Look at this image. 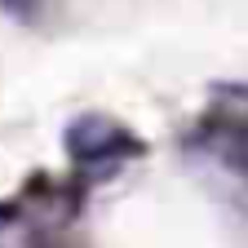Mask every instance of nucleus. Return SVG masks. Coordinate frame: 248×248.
<instances>
[{
    "instance_id": "nucleus-2",
    "label": "nucleus",
    "mask_w": 248,
    "mask_h": 248,
    "mask_svg": "<svg viewBox=\"0 0 248 248\" xmlns=\"http://www.w3.org/2000/svg\"><path fill=\"white\" fill-rule=\"evenodd\" d=\"M0 248H40L36 222L22 213H0Z\"/></svg>"
},
{
    "instance_id": "nucleus-1",
    "label": "nucleus",
    "mask_w": 248,
    "mask_h": 248,
    "mask_svg": "<svg viewBox=\"0 0 248 248\" xmlns=\"http://www.w3.org/2000/svg\"><path fill=\"white\" fill-rule=\"evenodd\" d=\"M67 151L76 155L80 164H107V160H120V155H133L138 142L124 133L115 120L89 111V115H80L67 129Z\"/></svg>"
}]
</instances>
